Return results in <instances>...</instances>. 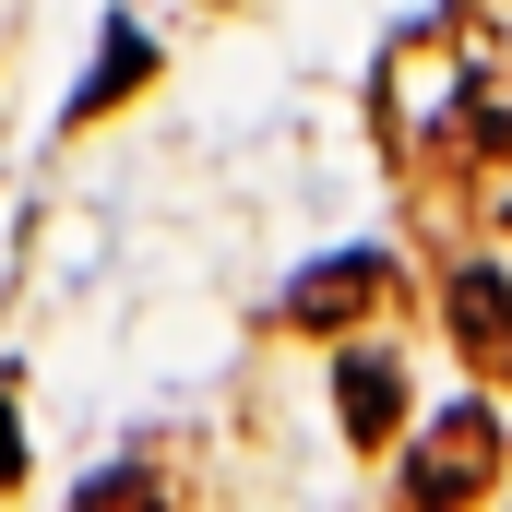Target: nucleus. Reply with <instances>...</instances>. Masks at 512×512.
Segmentation results:
<instances>
[{
	"instance_id": "5",
	"label": "nucleus",
	"mask_w": 512,
	"mask_h": 512,
	"mask_svg": "<svg viewBox=\"0 0 512 512\" xmlns=\"http://www.w3.org/2000/svg\"><path fill=\"white\" fill-rule=\"evenodd\" d=\"M143 72H155V48H143V24H108V72H96V84L72 96V120H96V108H120V96L143 84Z\"/></svg>"
},
{
	"instance_id": "6",
	"label": "nucleus",
	"mask_w": 512,
	"mask_h": 512,
	"mask_svg": "<svg viewBox=\"0 0 512 512\" xmlns=\"http://www.w3.org/2000/svg\"><path fill=\"white\" fill-rule=\"evenodd\" d=\"M453 36L477 72H512V0H453Z\"/></svg>"
},
{
	"instance_id": "1",
	"label": "nucleus",
	"mask_w": 512,
	"mask_h": 512,
	"mask_svg": "<svg viewBox=\"0 0 512 512\" xmlns=\"http://www.w3.org/2000/svg\"><path fill=\"white\" fill-rule=\"evenodd\" d=\"M489 477H501V417H489V405L429 417V441L405 453V489H417V501H477Z\"/></svg>"
},
{
	"instance_id": "2",
	"label": "nucleus",
	"mask_w": 512,
	"mask_h": 512,
	"mask_svg": "<svg viewBox=\"0 0 512 512\" xmlns=\"http://www.w3.org/2000/svg\"><path fill=\"white\" fill-rule=\"evenodd\" d=\"M382 298H393V262L382 251H346V262H322V274L286 286V322H298V334H346V322L382 310Z\"/></svg>"
},
{
	"instance_id": "4",
	"label": "nucleus",
	"mask_w": 512,
	"mask_h": 512,
	"mask_svg": "<svg viewBox=\"0 0 512 512\" xmlns=\"http://www.w3.org/2000/svg\"><path fill=\"white\" fill-rule=\"evenodd\" d=\"M334 405H346V429H358V453H370V441H393V417H405V370H393L382 346H346Z\"/></svg>"
},
{
	"instance_id": "3",
	"label": "nucleus",
	"mask_w": 512,
	"mask_h": 512,
	"mask_svg": "<svg viewBox=\"0 0 512 512\" xmlns=\"http://www.w3.org/2000/svg\"><path fill=\"white\" fill-rule=\"evenodd\" d=\"M441 310H453V346L489 370V382H512V286L489 274V262H465L453 286H441Z\"/></svg>"
}]
</instances>
